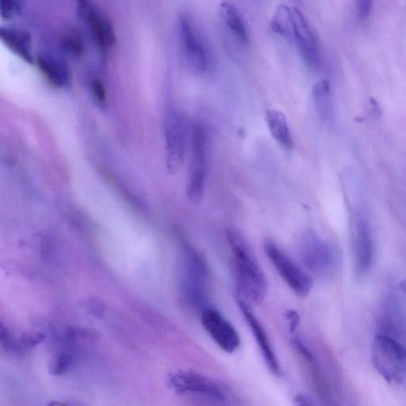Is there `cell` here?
Masks as SVG:
<instances>
[{
    "label": "cell",
    "mask_w": 406,
    "mask_h": 406,
    "mask_svg": "<svg viewBox=\"0 0 406 406\" xmlns=\"http://www.w3.org/2000/svg\"><path fill=\"white\" fill-rule=\"evenodd\" d=\"M226 237L235 265L237 298L249 306L261 303L268 294V285L256 256L240 232L230 228Z\"/></svg>",
    "instance_id": "1"
},
{
    "label": "cell",
    "mask_w": 406,
    "mask_h": 406,
    "mask_svg": "<svg viewBox=\"0 0 406 406\" xmlns=\"http://www.w3.org/2000/svg\"><path fill=\"white\" fill-rule=\"evenodd\" d=\"M372 363L380 376L406 394L405 346L387 335H378L372 343Z\"/></svg>",
    "instance_id": "2"
},
{
    "label": "cell",
    "mask_w": 406,
    "mask_h": 406,
    "mask_svg": "<svg viewBox=\"0 0 406 406\" xmlns=\"http://www.w3.org/2000/svg\"><path fill=\"white\" fill-rule=\"evenodd\" d=\"M181 294L187 306L202 311L207 305V267L204 259L189 244H184Z\"/></svg>",
    "instance_id": "3"
},
{
    "label": "cell",
    "mask_w": 406,
    "mask_h": 406,
    "mask_svg": "<svg viewBox=\"0 0 406 406\" xmlns=\"http://www.w3.org/2000/svg\"><path fill=\"white\" fill-rule=\"evenodd\" d=\"M301 261L312 274L319 277H331L341 266L339 251L312 231H307L300 246Z\"/></svg>",
    "instance_id": "4"
},
{
    "label": "cell",
    "mask_w": 406,
    "mask_h": 406,
    "mask_svg": "<svg viewBox=\"0 0 406 406\" xmlns=\"http://www.w3.org/2000/svg\"><path fill=\"white\" fill-rule=\"evenodd\" d=\"M191 137V158L186 195L191 204L199 205L204 195L207 173L206 136L201 125H194Z\"/></svg>",
    "instance_id": "5"
},
{
    "label": "cell",
    "mask_w": 406,
    "mask_h": 406,
    "mask_svg": "<svg viewBox=\"0 0 406 406\" xmlns=\"http://www.w3.org/2000/svg\"><path fill=\"white\" fill-rule=\"evenodd\" d=\"M264 250L280 277L293 292L301 298L308 295L313 288L310 275L272 241L265 243Z\"/></svg>",
    "instance_id": "6"
},
{
    "label": "cell",
    "mask_w": 406,
    "mask_h": 406,
    "mask_svg": "<svg viewBox=\"0 0 406 406\" xmlns=\"http://www.w3.org/2000/svg\"><path fill=\"white\" fill-rule=\"evenodd\" d=\"M164 136L167 166L171 173H176L183 165L186 147V128L180 114L171 107L164 118Z\"/></svg>",
    "instance_id": "7"
},
{
    "label": "cell",
    "mask_w": 406,
    "mask_h": 406,
    "mask_svg": "<svg viewBox=\"0 0 406 406\" xmlns=\"http://www.w3.org/2000/svg\"><path fill=\"white\" fill-rule=\"evenodd\" d=\"M169 383L179 394L194 395L218 403L226 402L227 399L226 392L220 384L199 373L177 372L171 374Z\"/></svg>",
    "instance_id": "8"
},
{
    "label": "cell",
    "mask_w": 406,
    "mask_h": 406,
    "mask_svg": "<svg viewBox=\"0 0 406 406\" xmlns=\"http://www.w3.org/2000/svg\"><path fill=\"white\" fill-rule=\"evenodd\" d=\"M201 321L211 339L224 352L233 353L240 347V336L235 328L220 312L206 307L201 312Z\"/></svg>",
    "instance_id": "9"
},
{
    "label": "cell",
    "mask_w": 406,
    "mask_h": 406,
    "mask_svg": "<svg viewBox=\"0 0 406 406\" xmlns=\"http://www.w3.org/2000/svg\"><path fill=\"white\" fill-rule=\"evenodd\" d=\"M80 17L91 31L92 37L103 50L110 49L116 43V32L110 20L92 0H75Z\"/></svg>",
    "instance_id": "10"
},
{
    "label": "cell",
    "mask_w": 406,
    "mask_h": 406,
    "mask_svg": "<svg viewBox=\"0 0 406 406\" xmlns=\"http://www.w3.org/2000/svg\"><path fill=\"white\" fill-rule=\"evenodd\" d=\"M177 25L181 49L187 63L197 72H205L209 64L206 47L200 35L185 14L179 15Z\"/></svg>",
    "instance_id": "11"
},
{
    "label": "cell",
    "mask_w": 406,
    "mask_h": 406,
    "mask_svg": "<svg viewBox=\"0 0 406 406\" xmlns=\"http://www.w3.org/2000/svg\"><path fill=\"white\" fill-rule=\"evenodd\" d=\"M237 304L240 307L244 319H246L248 325L251 329L255 340L258 343L260 352L262 353L268 369L275 376H281L282 370H281L279 361L264 328L260 323L257 317L253 313L250 306L246 301L237 298Z\"/></svg>",
    "instance_id": "12"
},
{
    "label": "cell",
    "mask_w": 406,
    "mask_h": 406,
    "mask_svg": "<svg viewBox=\"0 0 406 406\" xmlns=\"http://www.w3.org/2000/svg\"><path fill=\"white\" fill-rule=\"evenodd\" d=\"M354 266L358 278L366 277L373 262V242L365 221L359 220L353 236Z\"/></svg>",
    "instance_id": "13"
},
{
    "label": "cell",
    "mask_w": 406,
    "mask_h": 406,
    "mask_svg": "<svg viewBox=\"0 0 406 406\" xmlns=\"http://www.w3.org/2000/svg\"><path fill=\"white\" fill-rule=\"evenodd\" d=\"M294 38L307 65L316 67L319 64V51L316 40L299 9L293 8Z\"/></svg>",
    "instance_id": "14"
},
{
    "label": "cell",
    "mask_w": 406,
    "mask_h": 406,
    "mask_svg": "<svg viewBox=\"0 0 406 406\" xmlns=\"http://www.w3.org/2000/svg\"><path fill=\"white\" fill-rule=\"evenodd\" d=\"M35 63L37 64L41 74L51 85L57 88L70 87L71 72L64 61L54 55L43 53L36 56Z\"/></svg>",
    "instance_id": "15"
},
{
    "label": "cell",
    "mask_w": 406,
    "mask_h": 406,
    "mask_svg": "<svg viewBox=\"0 0 406 406\" xmlns=\"http://www.w3.org/2000/svg\"><path fill=\"white\" fill-rule=\"evenodd\" d=\"M0 39L3 43L25 63L33 65L36 57L34 55L33 41L27 30L14 28H2Z\"/></svg>",
    "instance_id": "16"
},
{
    "label": "cell",
    "mask_w": 406,
    "mask_h": 406,
    "mask_svg": "<svg viewBox=\"0 0 406 406\" xmlns=\"http://www.w3.org/2000/svg\"><path fill=\"white\" fill-rule=\"evenodd\" d=\"M266 122L275 142L286 149H292L294 145L292 134L284 113L273 109L268 111Z\"/></svg>",
    "instance_id": "17"
},
{
    "label": "cell",
    "mask_w": 406,
    "mask_h": 406,
    "mask_svg": "<svg viewBox=\"0 0 406 406\" xmlns=\"http://www.w3.org/2000/svg\"><path fill=\"white\" fill-rule=\"evenodd\" d=\"M221 12L228 28L242 43L246 44L248 41V31L237 10L231 3H223L221 4Z\"/></svg>",
    "instance_id": "18"
},
{
    "label": "cell",
    "mask_w": 406,
    "mask_h": 406,
    "mask_svg": "<svg viewBox=\"0 0 406 406\" xmlns=\"http://www.w3.org/2000/svg\"><path fill=\"white\" fill-rule=\"evenodd\" d=\"M270 28L286 39L294 38L293 13L286 5H280L274 14Z\"/></svg>",
    "instance_id": "19"
},
{
    "label": "cell",
    "mask_w": 406,
    "mask_h": 406,
    "mask_svg": "<svg viewBox=\"0 0 406 406\" xmlns=\"http://www.w3.org/2000/svg\"><path fill=\"white\" fill-rule=\"evenodd\" d=\"M314 98L317 111L322 118H326L330 107V85L328 81L317 83L314 87Z\"/></svg>",
    "instance_id": "20"
},
{
    "label": "cell",
    "mask_w": 406,
    "mask_h": 406,
    "mask_svg": "<svg viewBox=\"0 0 406 406\" xmlns=\"http://www.w3.org/2000/svg\"><path fill=\"white\" fill-rule=\"evenodd\" d=\"M75 361L74 353L70 350L57 353L50 363L49 370L53 376H61L69 372Z\"/></svg>",
    "instance_id": "21"
},
{
    "label": "cell",
    "mask_w": 406,
    "mask_h": 406,
    "mask_svg": "<svg viewBox=\"0 0 406 406\" xmlns=\"http://www.w3.org/2000/svg\"><path fill=\"white\" fill-rule=\"evenodd\" d=\"M22 9L23 0H0V12L4 19L17 17Z\"/></svg>",
    "instance_id": "22"
},
{
    "label": "cell",
    "mask_w": 406,
    "mask_h": 406,
    "mask_svg": "<svg viewBox=\"0 0 406 406\" xmlns=\"http://www.w3.org/2000/svg\"><path fill=\"white\" fill-rule=\"evenodd\" d=\"M83 306L88 314L97 319H103L106 314L107 307L104 301L98 298L87 299L83 303Z\"/></svg>",
    "instance_id": "23"
},
{
    "label": "cell",
    "mask_w": 406,
    "mask_h": 406,
    "mask_svg": "<svg viewBox=\"0 0 406 406\" xmlns=\"http://www.w3.org/2000/svg\"><path fill=\"white\" fill-rule=\"evenodd\" d=\"M45 339V336L43 333L34 332H25L21 336L19 341V350H25V348H33L38 345L39 343L43 342Z\"/></svg>",
    "instance_id": "24"
},
{
    "label": "cell",
    "mask_w": 406,
    "mask_h": 406,
    "mask_svg": "<svg viewBox=\"0 0 406 406\" xmlns=\"http://www.w3.org/2000/svg\"><path fill=\"white\" fill-rule=\"evenodd\" d=\"M0 337H1L2 346L8 351H19V341L15 339L12 333L1 324L0 328Z\"/></svg>",
    "instance_id": "25"
},
{
    "label": "cell",
    "mask_w": 406,
    "mask_h": 406,
    "mask_svg": "<svg viewBox=\"0 0 406 406\" xmlns=\"http://www.w3.org/2000/svg\"><path fill=\"white\" fill-rule=\"evenodd\" d=\"M91 91L94 98L98 105L103 106L106 103V91L100 80L92 78L90 82Z\"/></svg>",
    "instance_id": "26"
},
{
    "label": "cell",
    "mask_w": 406,
    "mask_h": 406,
    "mask_svg": "<svg viewBox=\"0 0 406 406\" xmlns=\"http://www.w3.org/2000/svg\"><path fill=\"white\" fill-rule=\"evenodd\" d=\"M63 45L69 53L75 56H81L83 54V51H85L82 41L76 36H69L64 41Z\"/></svg>",
    "instance_id": "27"
},
{
    "label": "cell",
    "mask_w": 406,
    "mask_h": 406,
    "mask_svg": "<svg viewBox=\"0 0 406 406\" xmlns=\"http://www.w3.org/2000/svg\"><path fill=\"white\" fill-rule=\"evenodd\" d=\"M292 343L296 348V350L303 356L307 362L314 363L313 354L306 348L303 342L299 338L295 336L292 339Z\"/></svg>",
    "instance_id": "28"
},
{
    "label": "cell",
    "mask_w": 406,
    "mask_h": 406,
    "mask_svg": "<svg viewBox=\"0 0 406 406\" xmlns=\"http://www.w3.org/2000/svg\"><path fill=\"white\" fill-rule=\"evenodd\" d=\"M373 0H359V14L363 19L369 17L372 9Z\"/></svg>",
    "instance_id": "29"
},
{
    "label": "cell",
    "mask_w": 406,
    "mask_h": 406,
    "mask_svg": "<svg viewBox=\"0 0 406 406\" xmlns=\"http://www.w3.org/2000/svg\"><path fill=\"white\" fill-rule=\"evenodd\" d=\"M286 317L289 321L290 329L295 332L300 322L299 314L295 310H288L286 312Z\"/></svg>",
    "instance_id": "30"
},
{
    "label": "cell",
    "mask_w": 406,
    "mask_h": 406,
    "mask_svg": "<svg viewBox=\"0 0 406 406\" xmlns=\"http://www.w3.org/2000/svg\"><path fill=\"white\" fill-rule=\"evenodd\" d=\"M370 104H371V110L373 114V116L376 118H379L382 116V110L381 107L379 106V103L376 100V98H371L370 100Z\"/></svg>",
    "instance_id": "31"
},
{
    "label": "cell",
    "mask_w": 406,
    "mask_h": 406,
    "mask_svg": "<svg viewBox=\"0 0 406 406\" xmlns=\"http://www.w3.org/2000/svg\"><path fill=\"white\" fill-rule=\"evenodd\" d=\"M295 402L297 405H313L315 404L313 399L304 394L298 395V396L295 398Z\"/></svg>",
    "instance_id": "32"
}]
</instances>
